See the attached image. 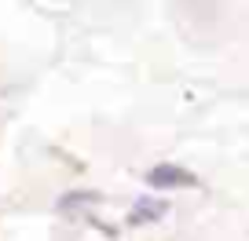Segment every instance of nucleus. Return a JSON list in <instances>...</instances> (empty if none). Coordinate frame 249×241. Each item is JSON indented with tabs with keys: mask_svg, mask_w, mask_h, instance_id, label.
I'll list each match as a JSON object with an SVG mask.
<instances>
[{
	"mask_svg": "<svg viewBox=\"0 0 249 241\" xmlns=\"http://www.w3.org/2000/svg\"><path fill=\"white\" fill-rule=\"evenodd\" d=\"M147 183L154 190H176V187H195L198 179H195V172H187V168H179V164H158V168H150L147 172Z\"/></svg>",
	"mask_w": 249,
	"mask_h": 241,
	"instance_id": "1",
	"label": "nucleus"
},
{
	"mask_svg": "<svg viewBox=\"0 0 249 241\" xmlns=\"http://www.w3.org/2000/svg\"><path fill=\"white\" fill-rule=\"evenodd\" d=\"M165 209H169V205L158 201V197H140L136 209H132V223H154L158 216H165Z\"/></svg>",
	"mask_w": 249,
	"mask_h": 241,
	"instance_id": "2",
	"label": "nucleus"
}]
</instances>
